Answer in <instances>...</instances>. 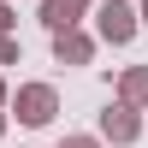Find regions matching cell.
<instances>
[{
  "label": "cell",
  "mask_w": 148,
  "mask_h": 148,
  "mask_svg": "<svg viewBox=\"0 0 148 148\" xmlns=\"http://www.w3.org/2000/svg\"><path fill=\"white\" fill-rule=\"evenodd\" d=\"M136 136H142V119H136V107H130V101H119V107H107V113H101V142L130 148Z\"/></svg>",
  "instance_id": "3"
},
{
  "label": "cell",
  "mask_w": 148,
  "mask_h": 148,
  "mask_svg": "<svg viewBox=\"0 0 148 148\" xmlns=\"http://www.w3.org/2000/svg\"><path fill=\"white\" fill-rule=\"evenodd\" d=\"M136 30H142V24H136V6H125V0H107V6L95 12V36H101L107 47H125Z\"/></svg>",
  "instance_id": "2"
},
{
  "label": "cell",
  "mask_w": 148,
  "mask_h": 148,
  "mask_svg": "<svg viewBox=\"0 0 148 148\" xmlns=\"http://www.w3.org/2000/svg\"><path fill=\"white\" fill-rule=\"evenodd\" d=\"M95 0H42V24L47 30H65V24H83V12H89Z\"/></svg>",
  "instance_id": "5"
},
{
  "label": "cell",
  "mask_w": 148,
  "mask_h": 148,
  "mask_svg": "<svg viewBox=\"0 0 148 148\" xmlns=\"http://www.w3.org/2000/svg\"><path fill=\"white\" fill-rule=\"evenodd\" d=\"M53 113H59V89L53 83H18V89L6 95V119H18V125H30V130L53 125Z\"/></svg>",
  "instance_id": "1"
},
{
  "label": "cell",
  "mask_w": 148,
  "mask_h": 148,
  "mask_svg": "<svg viewBox=\"0 0 148 148\" xmlns=\"http://www.w3.org/2000/svg\"><path fill=\"white\" fill-rule=\"evenodd\" d=\"M6 95H12V89H6V77H0V107H6Z\"/></svg>",
  "instance_id": "11"
},
{
  "label": "cell",
  "mask_w": 148,
  "mask_h": 148,
  "mask_svg": "<svg viewBox=\"0 0 148 148\" xmlns=\"http://www.w3.org/2000/svg\"><path fill=\"white\" fill-rule=\"evenodd\" d=\"M18 59H24L18 36H12V30H0V65H18Z\"/></svg>",
  "instance_id": "7"
},
{
  "label": "cell",
  "mask_w": 148,
  "mask_h": 148,
  "mask_svg": "<svg viewBox=\"0 0 148 148\" xmlns=\"http://www.w3.org/2000/svg\"><path fill=\"white\" fill-rule=\"evenodd\" d=\"M59 148H101V136H59Z\"/></svg>",
  "instance_id": "8"
},
{
  "label": "cell",
  "mask_w": 148,
  "mask_h": 148,
  "mask_svg": "<svg viewBox=\"0 0 148 148\" xmlns=\"http://www.w3.org/2000/svg\"><path fill=\"white\" fill-rule=\"evenodd\" d=\"M0 30H12V6H6V0H0Z\"/></svg>",
  "instance_id": "9"
},
{
  "label": "cell",
  "mask_w": 148,
  "mask_h": 148,
  "mask_svg": "<svg viewBox=\"0 0 148 148\" xmlns=\"http://www.w3.org/2000/svg\"><path fill=\"white\" fill-rule=\"evenodd\" d=\"M53 59H59V65H89V59H95V36H83L77 24L53 30Z\"/></svg>",
  "instance_id": "4"
},
{
  "label": "cell",
  "mask_w": 148,
  "mask_h": 148,
  "mask_svg": "<svg viewBox=\"0 0 148 148\" xmlns=\"http://www.w3.org/2000/svg\"><path fill=\"white\" fill-rule=\"evenodd\" d=\"M119 101H130L136 113L148 107V65H125L119 71Z\"/></svg>",
  "instance_id": "6"
},
{
  "label": "cell",
  "mask_w": 148,
  "mask_h": 148,
  "mask_svg": "<svg viewBox=\"0 0 148 148\" xmlns=\"http://www.w3.org/2000/svg\"><path fill=\"white\" fill-rule=\"evenodd\" d=\"M136 24H148V0H142V6H136Z\"/></svg>",
  "instance_id": "10"
},
{
  "label": "cell",
  "mask_w": 148,
  "mask_h": 148,
  "mask_svg": "<svg viewBox=\"0 0 148 148\" xmlns=\"http://www.w3.org/2000/svg\"><path fill=\"white\" fill-rule=\"evenodd\" d=\"M0 136H6V107H0Z\"/></svg>",
  "instance_id": "12"
}]
</instances>
